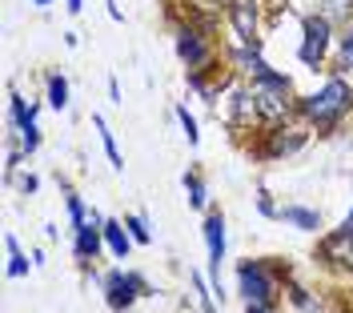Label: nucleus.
Wrapping results in <instances>:
<instances>
[{"label":"nucleus","instance_id":"nucleus-3","mask_svg":"<svg viewBox=\"0 0 353 313\" xmlns=\"http://www.w3.org/2000/svg\"><path fill=\"white\" fill-rule=\"evenodd\" d=\"M173 52L176 61L185 65V72H205V68H217V45H213V32L201 21H176L173 24Z\"/></svg>","mask_w":353,"mask_h":313},{"label":"nucleus","instance_id":"nucleus-20","mask_svg":"<svg viewBox=\"0 0 353 313\" xmlns=\"http://www.w3.org/2000/svg\"><path fill=\"white\" fill-rule=\"evenodd\" d=\"M189 281H193V297H197L201 313H217V290H213V281L201 277V273H193Z\"/></svg>","mask_w":353,"mask_h":313},{"label":"nucleus","instance_id":"nucleus-22","mask_svg":"<svg viewBox=\"0 0 353 313\" xmlns=\"http://www.w3.org/2000/svg\"><path fill=\"white\" fill-rule=\"evenodd\" d=\"M65 209H68V225H72V229H81V225H88V213H92V209L85 205V197H81V193H72V189H65Z\"/></svg>","mask_w":353,"mask_h":313},{"label":"nucleus","instance_id":"nucleus-28","mask_svg":"<svg viewBox=\"0 0 353 313\" xmlns=\"http://www.w3.org/2000/svg\"><path fill=\"white\" fill-rule=\"evenodd\" d=\"M337 233H345V237L353 233V205H350V213H345V217L337 221Z\"/></svg>","mask_w":353,"mask_h":313},{"label":"nucleus","instance_id":"nucleus-15","mask_svg":"<svg viewBox=\"0 0 353 313\" xmlns=\"http://www.w3.org/2000/svg\"><path fill=\"white\" fill-rule=\"evenodd\" d=\"M181 189H185L189 209L209 213V185H205V177H201V169H185V173H181Z\"/></svg>","mask_w":353,"mask_h":313},{"label":"nucleus","instance_id":"nucleus-33","mask_svg":"<svg viewBox=\"0 0 353 313\" xmlns=\"http://www.w3.org/2000/svg\"><path fill=\"white\" fill-rule=\"evenodd\" d=\"M205 4H225V0H205Z\"/></svg>","mask_w":353,"mask_h":313},{"label":"nucleus","instance_id":"nucleus-26","mask_svg":"<svg viewBox=\"0 0 353 313\" xmlns=\"http://www.w3.org/2000/svg\"><path fill=\"white\" fill-rule=\"evenodd\" d=\"M37 189H41V177H37V173H24V177H21V193H24V197H32Z\"/></svg>","mask_w":353,"mask_h":313},{"label":"nucleus","instance_id":"nucleus-32","mask_svg":"<svg viewBox=\"0 0 353 313\" xmlns=\"http://www.w3.org/2000/svg\"><path fill=\"white\" fill-rule=\"evenodd\" d=\"M32 8H48V4H57V0H28Z\"/></svg>","mask_w":353,"mask_h":313},{"label":"nucleus","instance_id":"nucleus-27","mask_svg":"<svg viewBox=\"0 0 353 313\" xmlns=\"http://www.w3.org/2000/svg\"><path fill=\"white\" fill-rule=\"evenodd\" d=\"M109 101L112 105H125V97H121V81H117V77L109 81Z\"/></svg>","mask_w":353,"mask_h":313},{"label":"nucleus","instance_id":"nucleus-5","mask_svg":"<svg viewBox=\"0 0 353 313\" xmlns=\"http://www.w3.org/2000/svg\"><path fill=\"white\" fill-rule=\"evenodd\" d=\"M309 129L305 121L301 125H293V121H285V125H265V129H257V145H249V153L257 156V161H285V156H297L301 149L309 145Z\"/></svg>","mask_w":353,"mask_h":313},{"label":"nucleus","instance_id":"nucleus-31","mask_svg":"<svg viewBox=\"0 0 353 313\" xmlns=\"http://www.w3.org/2000/svg\"><path fill=\"white\" fill-rule=\"evenodd\" d=\"M245 313H277V310H265V305H245Z\"/></svg>","mask_w":353,"mask_h":313},{"label":"nucleus","instance_id":"nucleus-29","mask_svg":"<svg viewBox=\"0 0 353 313\" xmlns=\"http://www.w3.org/2000/svg\"><path fill=\"white\" fill-rule=\"evenodd\" d=\"M105 4H109V17H112L117 24L125 21V12H121V4H117V0H105Z\"/></svg>","mask_w":353,"mask_h":313},{"label":"nucleus","instance_id":"nucleus-6","mask_svg":"<svg viewBox=\"0 0 353 313\" xmlns=\"http://www.w3.org/2000/svg\"><path fill=\"white\" fill-rule=\"evenodd\" d=\"M101 293H105V305L112 313H129L141 297H153V281L145 277V273H137V269H109L105 277H101Z\"/></svg>","mask_w":353,"mask_h":313},{"label":"nucleus","instance_id":"nucleus-7","mask_svg":"<svg viewBox=\"0 0 353 313\" xmlns=\"http://www.w3.org/2000/svg\"><path fill=\"white\" fill-rule=\"evenodd\" d=\"M225 24L233 41L245 48L265 45V24H261V0H225Z\"/></svg>","mask_w":353,"mask_h":313},{"label":"nucleus","instance_id":"nucleus-30","mask_svg":"<svg viewBox=\"0 0 353 313\" xmlns=\"http://www.w3.org/2000/svg\"><path fill=\"white\" fill-rule=\"evenodd\" d=\"M65 8H68V17H81V8H85V0H65Z\"/></svg>","mask_w":353,"mask_h":313},{"label":"nucleus","instance_id":"nucleus-4","mask_svg":"<svg viewBox=\"0 0 353 313\" xmlns=\"http://www.w3.org/2000/svg\"><path fill=\"white\" fill-rule=\"evenodd\" d=\"M333 45H337V24L317 8V12H305L301 17V41H297V61L301 68L317 72L325 68V61L333 57Z\"/></svg>","mask_w":353,"mask_h":313},{"label":"nucleus","instance_id":"nucleus-21","mask_svg":"<svg viewBox=\"0 0 353 313\" xmlns=\"http://www.w3.org/2000/svg\"><path fill=\"white\" fill-rule=\"evenodd\" d=\"M173 117H176V125H181V133H185V141L197 149L201 145V125H197V117L189 112V105H173Z\"/></svg>","mask_w":353,"mask_h":313},{"label":"nucleus","instance_id":"nucleus-25","mask_svg":"<svg viewBox=\"0 0 353 313\" xmlns=\"http://www.w3.org/2000/svg\"><path fill=\"white\" fill-rule=\"evenodd\" d=\"M257 213L269 217V221H277V217H281V205L273 201V193H269L265 185H257Z\"/></svg>","mask_w":353,"mask_h":313},{"label":"nucleus","instance_id":"nucleus-19","mask_svg":"<svg viewBox=\"0 0 353 313\" xmlns=\"http://www.w3.org/2000/svg\"><path fill=\"white\" fill-rule=\"evenodd\" d=\"M285 301L293 305V310H301V313H321V301H317L301 281H289L285 285Z\"/></svg>","mask_w":353,"mask_h":313},{"label":"nucleus","instance_id":"nucleus-11","mask_svg":"<svg viewBox=\"0 0 353 313\" xmlns=\"http://www.w3.org/2000/svg\"><path fill=\"white\" fill-rule=\"evenodd\" d=\"M281 225H289V229H297V233H325V217L317 213V209H309V205H281V217H277Z\"/></svg>","mask_w":353,"mask_h":313},{"label":"nucleus","instance_id":"nucleus-16","mask_svg":"<svg viewBox=\"0 0 353 313\" xmlns=\"http://www.w3.org/2000/svg\"><path fill=\"white\" fill-rule=\"evenodd\" d=\"M333 72L353 77V21L337 28V45H333Z\"/></svg>","mask_w":353,"mask_h":313},{"label":"nucleus","instance_id":"nucleus-17","mask_svg":"<svg viewBox=\"0 0 353 313\" xmlns=\"http://www.w3.org/2000/svg\"><path fill=\"white\" fill-rule=\"evenodd\" d=\"M92 129L101 133V149H105V156H109V165L117 169V173H121V169H125V153H121V145H117V133L109 129V121H105L101 112L92 117Z\"/></svg>","mask_w":353,"mask_h":313},{"label":"nucleus","instance_id":"nucleus-1","mask_svg":"<svg viewBox=\"0 0 353 313\" xmlns=\"http://www.w3.org/2000/svg\"><path fill=\"white\" fill-rule=\"evenodd\" d=\"M289 281H293V269H289L285 257H245V261H237V297L245 305L277 310Z\"/></svg>","mask_w":353,"mask_h":313},{"label":"nucleus","instance_id":"nucleus-23","mask_svg":"<svg viewBox=\"0 0 353 313\" xmlns=\"http://www.w3.org/2000/svg\"><path fill=\"white\" fill-rule=\"evenodd\" d=\"M125 229L132 233L137 245H149V241H153V225H149L145 213H125Z\"/></svg>","mask_w":353,"mask_h":313},{"label":"nucleus","instance_id":"nucleus-2","mask_svg":"<svg viewBox=\"0 0 353 313\" xmlns=\"http://www.w3.org/2000/svg\"><path fill=\"white\" fill-rule=\"evenodd\" d=\"M350 112H353V81H350V77H341V72H333L317 92L297 97V117L305 121L313 133H321V137L337 133V129L345 125V117H350Z\"/></svg>","mask_w":353,"mask_h":313},{"label":"nucleus","instance_id":"nucleus-13","mask_svg":"<svg viewBox=\"0 0 353 313\" xmlns=\"http://www.w3.org/2000/svg\"><path fill=\"white\" fill-rule=\"evenodd\" d=\"M37 112H41V105H37V101H24L17 89L8 92V129H12V133L37 129Z\"/></svg>","mask_w":353,"mask_h":313},{"label":"nucleus","instance_id":"nucleus-14","mask_svg":"<svg viewBox=\"0 0 353 313\" xmlns=\"http://www.w3.org/2000/svg\"><path fill=\"white\" fill-rule=\"evenodd\" d=\"M44 105L52 112H65L68 105H72V89H68L65 72H48V77H44Z\"/></svg>","mask_w":353,"mask_h":313},{"label":"nucleus","instance_id":"nucleus-24","mask_svg":"<svg viewBox=\"0 0 353 313\" xmlns=\"http://www.w3.org/2000/svg\"><path fill=\"white\" fill-rule=\"evenodd\" d=\"M321 12L333 24H350L353 21V0H321Z\"/></svg>","mask_w":353,"mask_h":313},{"label":"nucleus","instance_id":"nucleus-12","mask_svg":"<svg viewBox=\"0 0 353 313\" xmlns=\"http://www.w3.org/2000/svg\"><path fill=\"white\" fill-rule=\"evenodd\" d=\"M132 233L125 229V217H105V249H109V257H117V261H129L132 253Z\"/></svg>","mask_w":353,"mask_h":313},{"label":"nucleus","instance_id":"nucleus-18","mask_svg":"<svg viewBox=\"0 0 353 313\" xmlns=\"http://www.w3.org/2000/svg\"><path fill=\"white\" fill-rule=\"evenodd\" d=\"M4 253H8V265H4L8 277H28V269L37 265V261H28V253L21 249V241L12 233H4Z\"/></svg>","mask_w":353,"mask_h":313},{"label":"nucleus","instance_id":"nucleus-10","mask_svg":"<svg viewBox=\"0 0 353 313\" xmlns=\"http://www.w3.org/2000/svg\"><path fill=\"white\" fill-rule=\"evenodd\" d=\"M317 261L333 273H345L353 277V233H337V229H325L321 241H317Z\"/></svg>","mask_w":353,"mask_h":313},{"label":"nucleus","instance_id":"nucleus-9","mask_svg":"<svg viewBox=\"0 0 353 313\" xmlns=\"http://www.w3.org/2000/svg\"><path fill=\"white\" fill-rule=\"evenodd\" d=\"M72 253H77V261L81 269H92V261L101 257V253H109L105 249V213H88V225L81 229H72Z\"/></svg>","mask_w":353,"mask_h":313},{"label":"nucleus","instance_id":"nucleus-8","mask_svg":"<svg viewBox=\"0 0 353 313\" xmlns=\"http://www.w3.org/2000/svg\"><path fill=\"white\" fill-rule=\"evenodd\" d=\"M201 237H205V253H209V273H205V277L213 281L217 297H225L221 269H225V261H229V229H225V213H221V209H209V213H205Z\"/></svg>","mask_w":353,"mask_h":313}]
</instances>
